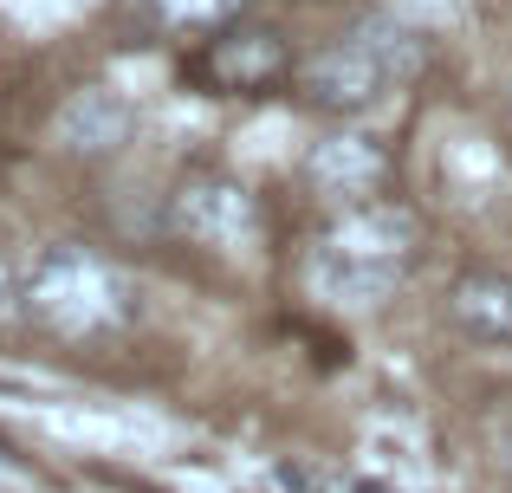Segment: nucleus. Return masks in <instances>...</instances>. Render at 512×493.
<instances>
[{"instance_id":"1","label":"nucleus","mask_w":512,"mask_h":493,"mask_svg":"<svg viewBox=\"0 0 512 493\" xmlns=\"http://www.w3.org/2000/svg\"><path fill=\"white\" fill-rule=\"evenodd\" d=\"M26 318L52 338H104L137 318V279L91 247H46L26 260Z\"/></svg>"},{"instance_id":"2","label":"nucleus","mask_w":512,"mask_h":493,"mask_svg":"<svg viewBox=\"0 0 512 493\" xmlns=\"http://www.w3.org/2000/svg\"><path fill=\"white\" fill-rule=\"evenodd\" d=\"M422 59H428L422 26L396 20V13H370V20L350 26L338 46H325L305 65L299 85L318 111H363V104H376L389 85H402Z\"/></svg>"},{"instance_id":"3","label":"nucleus","mask_w":512,"mask_h":493,"mask_svg":"<svg viewBox=\"0 0 512 493\" xmlns=\"http://www.w3.org/2000/svg\"><path fill=\"white\" fill-rule=\"evenodd\" d=\"M409 253H415V215L370 202V208H357V215H344L338 228L318 241L312 292L331 299V305H376L402 286Z\"/></svg>"},{"instance_id":"4","label":"nucleus","mask_w":512,"mask_h":493,"mask_svg":"<svg viewBox=\"0 0 512 493\" xmlns=\"http://www.w3.org/2000/svg\"><path fill=\"white\" fill-rule=\"evenodd\" d=\"M169 221H175V234H188L195 247H247L253 228H260L253 195L240 189L234 176H208V169L188 176L182 189H175Z\"/></svg>"},{"instance_id":"5","label":"nucleus","mask_w":512,"mask_h":493,"mask_svg":"<svg viewBox=\"0 0 512 493\" xmlns=\"http://www.w3.org/2000/svg\"><path fill=\"white\" fill-rule=\"evenodd\" d=\"M305 176H312L325 195H338V202H370V195L389 182V156H383V143L363 137V130H338V137L312 143Z\"/></svg>"},{"instance_id":"6","label":"nucleus","mask_w":512,"mask_h":493,"mask_svg":"<svg viewBox=\"0 0 512 493\" xmlns=\"http://www.w3.org/2000/svg\"><path fill=\"white\" fill-rule=\"evenodd\" d=\"M130 130H137V111H130V98L111 91V85L72 91L65 111H59V143L72 156H111V150L130 143Z\"/></svg>"},{"instance_id":"7","label":"nucleus","mask_w":512,"mask_h":493,"mask_svg":"<svg viewBox=\"0 0 512 493\" xmlns=\"http://www.w3.org/2000/svg\"><path fill=\"white\" fill-rule=\"evenodd\" d=\"M286 39L279 33H227L208 46V78L214 91H234V98H247V91H266L273 78H286Z\"/></svg>"},{"instance_id":"8","label":"nucleus","mask_w":512,"mask_h":493,"mask_svg":"<svg viewBox=\"0 0 512 493\" xmlns=\"http://www.w3.org/2000/svg\"><path fill=\"white\" fill-rule=\"evenodd\" d=\"M454 325L474 344H512V273H467L448 292Z\"/></svg>"},{"instance_id":"9","label":"nucleus","mask_w":512,"mask_h":493,"mask_svg":"<svg viewBox=\"0 0 512 493\" xmlns=\"http://www.w3.org/2000/svg\"><path fill=\"white\" fill-rule=\"evenodd\" d=\"M156 7H163V20H175V26H221V20L240 13V0H156Z\"/></svg>"},{"instance_id":"10","label":"nucleus","mask_w":512,"mask_h":493,"mask_svg":"<svg viewBox=\"0 0 512 493\" xmlns=\"http://www.w3.org/2000/svg\"><path fill=\"white\" fill-rule=\"evenodd\" d=\"M20 312H26V266L0 253V325H7V318H20Z\"/></svg>"},{"instance_id":"11","label":"nucleus","mask_w":512,"mask_h":493,"mask_svg":"<svg viewBox=\"0 0 512 493\" xmlns=\"http://www.w3.org/2000/svg\"><path fill=\"white\" fill-rule=\"evenodd\" d=\"M279 481H286L292 493H325V481H318V474H305V468H279Z\"/></svg>"},{"instance_id":"12","label":"nucleus","mask_w":512,"mask_h":493,"mask_svg":"<svg viewBox=\"0 0 512 493\" xmlns=\"http://www.w3.org/2000/svg\"><path fill=\"white\" fill-rule=\"evenodd\" d=\"M506 468H512V429H506Z\"/></svg>"}]
</instances>
